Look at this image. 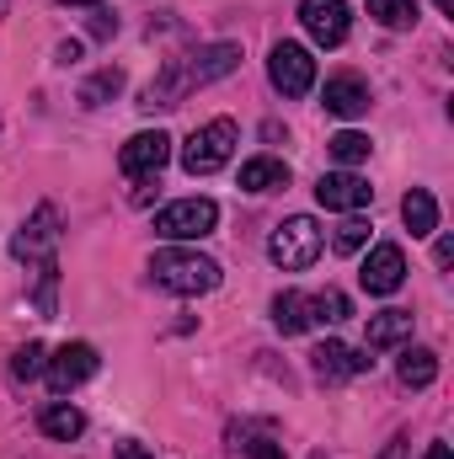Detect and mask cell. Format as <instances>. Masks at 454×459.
<instances>
[{"label": "cell", "instance_id": "ba28073f", "mask_svg": "<svg viewBox=\"0 0 454 459\" xmlns=\"http://www.w3.org/2000/svg\"><path fill=\"white\" fill-rule=\"evenodd\" d=\"M358 283H363V294H396L401 283H406V256H401V246H374L369 256H363V267H358Z\"/></svg>", "mask_w": 454, "mask_h": 459}, {"label": "cell", "instance_id": "f1b7e54d", "mask_svg": "<svg viewBox=\"0 0 454 459\" xmlns=\"http://www.w3.org/2000/svg\"><path fill=\"white\" fill-rule=\"evenodd\" d=\"M92 32H97V38H113V32H118V16H92Z\"/></svg>", "mask_w": 454, "mask_h": 459}, {"label": "cell", "instance_id": "30bf717a", "mask_svg": "<svg viewBox=\"0 0 454 459\" xmlns=\"http://www.w3.org/2000/svg\"><path fill=\"white\" fill-rule=\"evenodd\" d=\"M300 22H305V32H310L321 48L347 43V27H353L347 0H300Z\"/></svg>", "mask_w": 454, "mask_h": 459}, {"label": "cell", "instance_id": "cb8c5ba5", "mask_svg": "<svg viewBox=\"0 0 454 459\" xmlns=\"http://www.w3.org/2000/svg\"><path fill=\"white\" fill-rule=\"evenodd\" d=\"M32 278H38V289H32V305H38V316H54V289H59V262H38V267H32Z\"/></svg>", "mask_w": 454, "mask_h": 459}, {"label": "cell", "instance_id": "ffe728a7", "mask_svg": "<svg viewBox=\"0 0 454 459\" xmlns=\"http://www.w3.org/2000/svg\"><path fill=\"white\" fill-rule=\"evenodd\" d=\"M396 374H401V385L428 390V385L439 379V358H433L428 347H406V352H401V363H396Z\"/></svg>", "mask_w": 454, "mask_h": 459}, {"label": "cell", "instance_id": "4316f807", "mask_svg": "<svg viewBox=\"0 0 454 459\" xmlns=\"http://www.w3.org/2000/svg\"><path fill=\"white\" fill-rule=\"evenodd\" d=\"M363 240H369V225H363V220H342V225H337V235H332V246H337L342 256L363 251Z\"/></svg>", "mask_w": 454, "mask_h": 459}, {"label": "cell", "instance_id": "e575fe53", "mask_svg": "<svg viewBox=\"0 0 454 459\" xmlns=\"http://www.w3.org/2000/svg\"><path fill=\"white\" fill-rule=\"evenodd\" d=\"M59 5H97V0H59Z\"/></svg>", "mask_w": 454, "mask_h": 459}, {"label": "cell", "instance_id": "603a6c76", "mask_svg": "<svg viewBox=\"0 0 454 459\" xmlns=\"http://www.w3.org/2000/svg\"><path fill=\"white\" fill-rule=\"evenodd\" d=\"M118 91H123V70H113V65H108V70H97V75L81 86V102H86V108H102L108 97H118Z\"/></svg>", "mask_w": 454, "mask_h": 459}, {"label": "cell", "instance_id": "5bb4252c", "mask_svg": "<svg viewBox=\"0 0 454 459\" xmlns=\"http://www.w3.org/2000/svg\"><path fill=\"white\" fill-rule=\"evenodd\" d=\"M321 102H327V113H337V117H358V113H369V86L358 75H332Z\"/></svg>", "mask_w": 454, "mask_h": 459}, {"label": "cell", "instance_id": "52a82bcc", "mask_svg": "<svg viewBox=\"0 0 454 459\" xmlns=\"http://www.w3.org/2000/svg\"><path fill=\"white\" fill-rule=\"evenodd\" d=\"M97 363H102V358H97L92 342H65L48 358V368H43V374H48V390H54V395H70L75 385H86V379L97 374Z\"/></svg>", "mask_w": 454, "mask_h": 459}, {"label": "cell", "instance_id": "3957f363", "mask_svg": "<svg viewBox=\"0 0 454 459\" xmlns=\"http://www.w3.org/2000/svg\"><path fill=\"white\" fill-rule=\"evenodd\" d=\"M235 144H240V128H235L230 117H214V123L193 128V139L182 144V171H188V177H209V171H220L230 155H235Z\"/></svg>", "mask_w": 454, "mask_h": 459}, {"label": "cell", "instance_id": "7c38bea8", "mask_svg": "<svg viewBox=\"0 0 454 459\" xmlns=\"http://www.w3.org/2000/svg\"><path fill=\"white\" fill-rule=\"evenodd\" d=\"M310 368H316V379L337 385V379H353V374L374 368V358H369V347L358 352V347H342V342H321L316 352H310Z\"/></svg>", "mask_w": 454, "mask_h": 459}, {"label": "cell", "instance_id": "f546056e", "mask_svg": "<svg viewBox=\"0 0 454 459\" xmlns=\"http://www.w3.org/2000/svg\"><path fill=\"white\" fill-rule=\"evenodd\" d=\"M81 59V43H59V65H75Z\"/></svg>", "mask_w": 454, "mask_h": 459}, {"label": "cell", "instance_id": "5b68a950", "mask_svg": "<svg viewBox=\"0 0 454 459\" xmlns=\"http://www.w3.org/2000/svg\"><path fill=\"white\" fill-rule=\"evenodd\" d=\"M267 81L284 91V97H305L316 86V59L305 43H273L267 54Z\"/></svg>", "mask_w": 454, "mask_h": 459}, {"label": "cell", "instance_id": "ac0fdd59", "mask_svg": "<svg viewBox=\"0 0 454 459\" xmlns=\"http://www.w3.org/2000/svg\"><path fill=\"white\" fill-rule=\"evenodd\" d=\"M38 428H43L48 438H59V444H70V438H81V433H86V417H81L70 401H54V406H43V411H38Z\"/></svg>", "mask_w": 454, "mask_h": 459}, {"label": "cell", "instance_id": "8992f818", "mask_svg": "<svg viewBox=\"0 0 454 459\" xmlns=\"http://www.w3.org/2000/svg\"><path fill=\"white\" fill-rule=\"evenodd\" d=\"M54 246H59V209H54V204H38L32 220L16 230L11 256L27 262V267H38V262H54Z\"/></svg>", "mask_w": 454, "mask_h": 459}, {"label": "cell", "instance_id": "7402d4cb", "mask_svg": "<svg viewBox=\"0 0 454 459\" xmlns=\"http://www.w3.org/2000/svg\"><path fill=\"white\" fill-rule=\"evenodd\" d=\"M369 16H374L380 27L401 32V27H412V22H417V0H369Z\"/></svg>", "mask_w": 454, "mask_h": 459}, {"label": "cell", "instance_id": "d4e9b609", "mask_svg": "<svg viewBox=\"0 0 454 459\" xmlns=\"http://www.w3.org/2000/svg\"><path fill=\"white\" fill-rule=\"evenodd\" d=\"M327 150H332V160H337V166H358V160H369V139H363V134H353V128H342Z\"/></svg>", "mask_w": 454, "mask_h": 459}, {"label": "cell", "instance_id": "e0dca14e", "mask_svg": "<svg viewBox=\"0 0 454 459\" xmlns=\"http://www.w3.org/2000/svg\"><path fill=\"white\" fill-rule=\"evenodd\" d=\"M240 187L246 193H278V187H289V166L273 160V155H257V160L240 166Z\"/></svg>", "mask_w": 454, "mask_h": 459}, {"label": "cell", "instance_id": "d6986e66", "mask_svg": "<svg viewBox=\"0 0 454 459\" xmlns=\"http://www.w3.org/2000/svg\"><path fill=\"white\" fill-rule=\"evenodd\" d=\"M401 220L412 235H433L439 230V204H433V193L428 187H412L406 198H401Z\"/></svg>", "mask_w": 454, "mask_h": 459}, {"label": "cell", "instance_id": "7a4b0ae2", "mask_svg": "<svg viewBox=\"0 0 454 459\" xmlns=\"http://www.w3.org/2000/svg\"><path fill=\"white\" fill-rule=\"evenodd\" d=\"M321 246H327V235H321V225L310 214H294V220H284V225L267 235V256L284 273H305L321 256Z\"/></svg>", "mask_w": 454, "mask_h": 459}, {"label": "cell", "instance_id": "277c9868", "mask_svg": "<svg viewBox=\"0 0 454 459\" xmlns=\"http://www.w3.org/2000/svg\"><path fill=\"white\" fill-rule=\"evenodd\" d=\"M214 225H220L214 198H182L155 214V235H166V240H204V235H214Z\"/></svg>", "mask_w": 454, "mask_h": 459}, {"label": "cell", "instance_id": "484cf974", "mask_svg": "<svg viewBox=\"0 0 454 459\" xmlns=\"http://www.w3.org/2000/svg\"><path fill=\"white\" fill-rule=\"evenodd\" d=\"M43 368H48V363H43V347L38 342L16 347V358H11V374H16V379H38Z\"/></svg>", "mask_w": 454, "mask_h": 459}, {"label": "cell", "instance_id": "44dd1931", "mask_svg": "<svg viewBox=\"0 0 454 459\" xmlns=\"http://www.w3.org/2000/svg\"><path fill=\"white\" fill-rule=\"evenodd\" d=\"M353 316V305H347V294L342 289H321V294H310V321L316 326H337Z\"/></svg>", "mask_w": 454, "mask_h": 459}, {"label": "cell", "instance_id": "9a60e30c", "mask_svg": "<svg viewBox=\"0 0 454 459\" xmlns=\"http://www.w3.org/2000/svg\"><path fill=\"white\" fill-rule=\"evenodd\" d=\"M273 326L284 332V337H300V332H310L316 321H310V294H300V289H284L278 299H273Z\"/></svg>", "mask_w": 454, "mask_h": 459}, {"label": "cell", "instance_id": "4dcf8cb0", "mask_svg": "<svg viewBox=\"0 0 454 459\" xmlns=\"http://www.w3.org/2000/svg\"><path fill=\"white\" fill-rule=\"evenodd\" d=\"M118 459H155V455H150V449H139V444H123V449H118Z\"/></svg>", "mask_w": 454, "mask_h": 459}, {"label": "cell", "instance_id": "83f0119b", "mask_svg": "<svg viewBox=\"0 0 454 459\" xmlns=\"http://www.w3.org/2000/svg\"><path fill=\"white\" fill-rule=\"evenodd\" d=\"M235 449H246L251 459H289L284 449H278V444H273V438H262V433H246V438H240Z\"/></svg>", "mask_w": 454, "mask_h": 459}, {"label": "cell", "instance_id": "4fadbf2b", "mask_svg": "<svg viewBox=\"0 0 454 459\" xmlns=\"http://www.w3.org/2000/svg\"><path fill=\"white\" fill-rule=\"evenodd\" d=\"M240 65V48L235 43H209V48H198V54H188L182 59V75H188V86L198 91V86H209V81H220Z\"/></svg>", "mask_w": 454, "mask_h": 459}, {"label": "cell", "instance_id": "2e32d148", "mask_svg": "<svg viewBox=\"0 0 454 459\" xmlns=\"http://www.w3.org/2000/svg\"><path fill=\"white\" fill-rule=\"evenodd\" d=\"M412 337V316L406 310H380V316H369V332H363V347L369 352H380V347H396Z\"/></svg>", "mask_w": 454, "mask_h": 459}, {"label": "cell", "instance_id": "1f68e13d", "mask_svg": "<svg viewBox=\"0 0 454 459\" xmlns=\"http://www.w3.org/2000/svg\"><path fill=\"white\" fill-rule=\"evenodd\" d=\"M433 256H439V267H450V262H454V240H439V251H433Z\"/></svg>", "mask_w": 454, "mask_h": 459}, {"label": "cell", "instance_id": "9c48e42d", "mask_svg": "<svg viewBox=\"0 0 454 459\" xmlns=\"http://www.w3.org/2000/svg\"><path fill=\"white\" fill-rule=\"evenodd\" d=\"M369 198H374V187L358 171H327L316 182V204L332 214H358V209H369Z\"/></svg>", "mask_w": 454, "mask_h": 459}, {"label": "cell", "instance_id": "836d02e7", "mask_svg": "<svg viewBox=\"0 0 454 459\" xmlns=\"http://www.w3.org/2000/svg\"><path fill=\"white\" fill-rule=\"evenodd\" d=\"M433 5H439V11H444V16H454V0H433Z\"/></svg>", "mask_w": 454, "mask_h": 459}, {"label": "cell", "instance_id": "8fae6325", "mask_svg": "<svg viewBox=\"0 0 454 459\" xmlns=\"http://www.w3.org/2000/svg\"><path fill=\"white\" fill-rule=\"evenodd\" d=\"M166 160H171V139H166L161 128H155V134L144 128V134H134V139L118 150V166H123V177H139V182H144V177H155Z\"/></svg>", "mask_w": 454, "mask_h": 459}, {"label": "cell", "instance_id": "d6a6232c", "mask_svg": "<svg viewBox=\"0 0 454 459\" xmlns=\"http://www.w3.org/2000/svg\"><path fill=\"white\" fill-rule=\"evenodd\" d=\"M423 459H454V455H450V444H433V449H428Z\"/></svg>", "mask_w": 454, "mask_h": 459}, {"label": "cell", "instance_id": "6da1fadb", "mask_svg": "<svg viewBox=\"0 0 454 459\" xmlns=\"http://www.w3.org/2000/svg\"><path fill=\"white\" fill-rule=\"evenodd\" d=\"M150 278H155V289L193 299V294L220 289V262H214V256H204V251L166 246V251H155V256H150Z\"/></svg>", "mask_w": 454, "mask_h": 459}]
</instances>
